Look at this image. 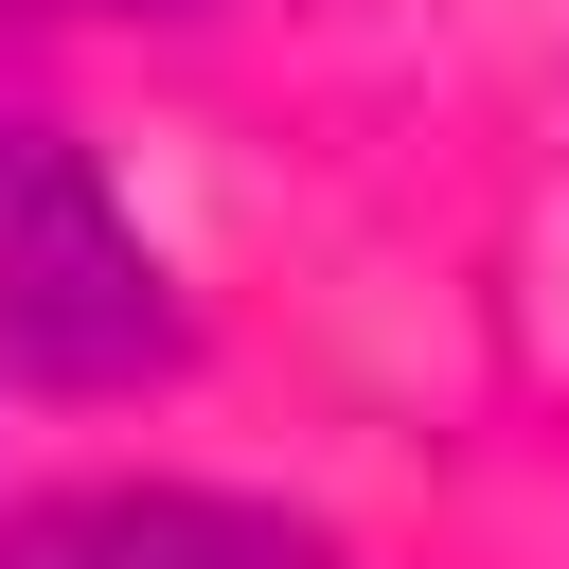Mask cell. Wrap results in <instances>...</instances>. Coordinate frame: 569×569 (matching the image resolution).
<instances>
[{"mask_svg":"<svg viewBox=\"0 0 569 569\" xmlns=\"http://www.w3.org/2000/svg\"><path fill=\"white\" fill-rule=\"evenodd\" d=\"M160 356H178L160 249L124 231V196H107L53 124L0 107V373H36V391H124V373H160Z\"/></svg>","mask_w":569,"mask_h":569,"instance_id":"1","label":"cell"},{"mask_svg":"<svg viewBox=\"0 0 569 569\" xmlns=\"http://www.w3.org/2000/svg\"><path fill=\"white\" fill-rule=\"evenodd\" d=\"M18 569H302L284 533L249 516H178V498H107V516H53Z\"/></svg>","mask_w":569,"mask_h":569,"instance_id":"2","label":"cell"},{"mask_svg":"<svg viewBox=\"0 0 569 569\" xmlns=\"http://www.w3.org/2000/svg\"><path fill=\"white\" fill-rule=\"evenodd\" d=\"M36 18H178V0H36Z\"/></svg>","mask_w":569,"mask_h":569,"instance_id":"3","label":"cell"}]
</instances>
